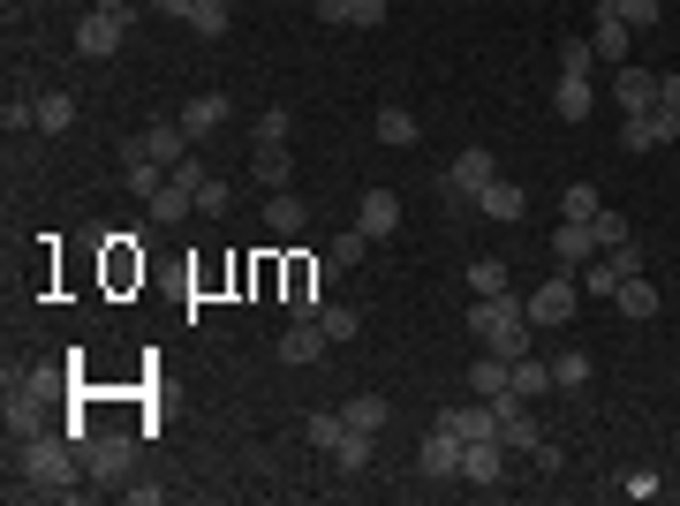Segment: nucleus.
<instances>
[{"label": "nucleus", "instance_id": "f257e3e1", "mask_svg": "<svg viewBox=\"0 0 680 506\" xmlns=\"http://www.w3.org/2000/svg\"><path fill=\"white\" fill-rule=\"evenodd\" d=\"M8 469H15L8 492H38V499H53V492H76V477H84V446H76L68 431H38V439H15V446H8Z\"/></svg>", "mask_w": 680, "mask_h": 506}, {"label": "nucleus", "instance_id": "f03ea898", "mask_svg": "<svg viewBox=\"0 0 680 506\" xmlns=\"http://www.w3.org/2000/svg\"><path fill=\"white\" fill-rule=\"evenodd\" d=\"M469 333L484 340V347H492V355H529V333H537V326H529V311H521V303H514V295H477V303H469Z\"/></svg>", "mask_w": 680, "mask_h": 506}, {"label": "nucleus", "instance_id": "7ed1b4c3", "mask_svg": "<svg viewBox=\"0 0 680 506\" xmlns=\"http://www.w3.org/2000/svg\"><path fill=\"white\" fill-rule=\"evenodd\" d=\"M326 280H333V257H288V280H280V303H288V318H318L326 311Z\"/></svg>", "mask_w": 680, "mask_h": 506}, {"label": "nucleus", "instance_id": "20e7f679", "mask_svg": "<svg viewBox=\"0 0 680 506\" xmlns=\"http://www.w3.org/2000/svg\"><path fill=\"white\" fill-rule=\"evenodd\" d=\"M666 144H680V106L620 114V152H666Z\"/></svg>", "mask_w": 680, "mask_h": 506}, {"label": "nucleus", "instance_id": "39448f33", "mask_svg": "<svg viewBox=\"0 0 680 506\" xmlns=\"http://www.w3.org/2000/svg\"><path fill=\"white\" fill-rule=\"evenodd\" d=\"M462 431H446V423H431L424 431V446H416V469H424V484H454L462 477Z\"/></svg>", "mask_w": 680, "mask_h": 506}, {"label": "nucleus", "instance_id": "423d86ee", "mask_svg": "<svg viewBox=\"0 0 680 506\" xmlns=\"http://www.w3.org/2000/svg\"><path fill=\"white\" fill-rule=\"evenodd\" d=\"M521 311H529V326H567V318L582 311V288H575V280H567V265H559V273H552L529 303H521Z\"/></svg>", "mask_w": 680, "mask_h": 506}, {"label": "nucleus", "instance_id": "0eeeda50", "mask_svg": "<svg viewBox=\"0 0 680 506\" xmlns=\"http://www.w3.org/2000/svg\"><path fill=\"white\" fill-rule=\"evenodd\" d=\"M84 477L122 492V477H129V439H122V431H106V439H84Z\"/></svg>", "mask_w": 680, "mask_h": 506}, {"label": "nucleus", "instance_id": "6e6552de", "mask_svg": "<svg viewBox=\"0 0 680 506\" xmlns=\"http://www.w3.org/2000/svg\"><path fill=\"white\" fill-rule=\"evenodd\" d=\"M613 99H620V114H651V106H658V76L635 68V61H620V68H613Z\"/></svg>", "mask_w": 680, "mask_h": 506}, {"label": "nucleus", "instance_id": "1a4fd4ad", "mask_svg": "<svg viewBox=\"0 0 680 506\" xmlns=\"http://www.w3.org/2000/svg\"><path fill=\"white\" fill-rule=\"evenodd\" d=\"M129 152H144V160H160V167L174 174L181 160H189V129H181V122H152V129H144Z\"/></svg>", "mask_w": 680, "mask_h": 506}, {"label": "nucleus", "instance_id": "9d476101", "mask_svg": "<svg viewBox=\"0 0 680 506\" xmlns=\"http://www.w3.org/2000/svg\"><path fill=\"white\" fill-rule=\"evenodd\" d=\"M355 227H363L370 242H386V235L401 227V197H393V189H363V204H355Z\"/></svg>", "mask_w": 680, "mask_h": 506}, {"label": "nucleus", "instance_id": "9b49d317", "mask_svg": "<svg viewBox=\"0 0 680 506\" xmlns=\"http://www.w3.org/2000/svg\"><path fill=\"white\" fill-rule=\"evenodd\" d=\"M500 454H507L500 439H469L462 446V484H507V461Z\"/></svg>", "mask_w": 680, "mask_h": 506}, {"label": "nucleus", "instance_id": "f8f14e48", "mask_svg": "<svg viewBox=\"0 0 680 506\" xmlns=\"http://www.w3.org/2000/svg\"><path fill=\"white\" fill-rule=\"evenodd\" d=\"M318 23H333V30H378L386 23V0H318Z\"/></svg>", "mask_w": 680, "mask_h": 506}, {"label": "nucleus", "instance_id": "ddd939ff", "mask_svg": "<svg viewBox=\"0 0 680 506\" xmlns=\"http://www.w3.org/2000/svg\"><path fill=\"white\" fill-rule=\"evenodd\" d=\"M326 347H333V340H326V326H318V318H295V326L280 333V363H295V370H303V363H318Z\"/></svg>", "mask_w": 680, "mask_h": 506}, {"label": "nucleus", "instance_id": "4468645a", "mask_svg": "<svg viewBox=\"0 0 680 506\" xmlns=\"http://www.w3.org/2000/svg\"><path fill=\"white\" fill-rule=\"evenodd\" d=\"M122 46V15H106V8H91L84 23H76V53H91V61H106Z\"/></svg>", "mask_w": 680, "mask_h": 506}, {"label": "nucleus", "instance_id": "2eb2a0df", "mask_svg": "<svg viewBox=\"0 0 680 506\" xmlns=\"http://www.w3.org/2000/svg\"><path fill=\"white\" fill-rule=\"evenodd\" d=\"M446 181H454V189H469V197H477V189H484V181H500V160H492V152H484V144H462V152H454V167H446Z\"/></svg>", "mask_w": 680, "mask_h": 506}, {"label": "nucleus", "instance_id": "dca6fc26", "mask_svg": "<svg viewBox=\"0 0 680 506\" xmlns=\"http://www.w3.org/2000/svg\"><path fill=\"white\" fill-rule=\"evenodd\" d=\"M477 212L500 219V227H514V219L529 212V197H521V181H484V189H477Z\"/></svg>", "mask_w": 680, "mask_h": 506}, {"label": "nucleus", "instance_id": "f3484780", "mask_svg": "<svg viewBox=\"0 0 680 506\" xmlns=\"http://www.w3.org/2000/svg\"><path fill=\"white\" fill-rule=\"evenodd\" d=\"M590 106H597V84L590 76H559L552 84V114L559 122H590Z\"/></svg>", "mask_w": 680, "mask_h": 506}, {"label": "nucleus", "instance_id": "a211bd4d", "mask_svg": "<svg viewBox=\"0 0 680 506\" xmlns=\"http://www.w3.org/2000/svg\"><path fill=\"white\" fill-rule=\"evenodd\" d=\"M219 122H227V91H197V99L181 106V129H189V144H204Z\"/></svg>", "mask_w": 680, "mask_h": 506}, {"label": "nucleus", "instance_id": "6ab92c4d", "mask_svg": "<svg viewBox=\"0 0 680 506\" xmlns=\"http://www.w3.org/2000/svg\"><path fill=\"white\" fill-rule=\"evenodd\" d=\"M552 257L575 273V265H590L597 257V235H590V219H559V235H552Z\"/></svg>", "mask_w": 680, "mask_h": 506}, {"label": "nucleus", "instance_id": "aec40b11", "mask_svg": "<svg viewBox=\"0 0 680 506\" xmlns=\"http://www.w3.org/2000/svg\"><path fill=\"white\" fill-rule=\"evenodd\" d=\"M439 423H446V431H462V439H500V416H492V401H477V393H469L462 408H446Z\"/></svg>", "mask_w": 680, "mask_h": 506}, {"label": "nucleus", "instance_id": "412c9836", "mask_svg": "<svg viewBox=\"0 0 680 506\" xmlns=\"http://www.w3.org/2000/svg\"><path fill=\"white\" fill-rule=\"evenodd\" d=\"M370 454H378V431H355V423H348V431H340V446H333V469H340V477H363V469H370Z\"/></svg>", "mask_w": 680, "mask_h": 506}, {"label": "nucleus", "instance_id": "4be33fe9", "mask_svg": "<svg viewBox=\"0 0 680 506\" xmlns=\"http://www.w3.org/2000/svg\"><path fill=\"white\" fill-rule=\"evenodd\" d=\"M628 38H635V30H628V23H620L613 8H597V30H590L597 61H613V68H620V61H628Z\"/></svg>", "mask_w": 680, "mask_h": 506}, {"label": "nucleus", "instance_id": "5701e85b", "mask_svg": "<svg viewBox=\"0 0 680 506\" xmlns=\"http://www.w3.org/2000/svg\"><path fill=\"white\" fill-rule=\"evenodd\" d=\"M424 137V122L408 114V106H378V144H393V152H408Z\"/></svg>", "mask_w": 680, "mask_h": 506}, {"label": "nucleus", "instance_id": "b1692460", "mask_svg": "<svg viewBox=\"0 0 680 506\" xmlns=\"http://www.w3.org/2000/svg\"><path fill=\"white\" fill-rule=\"evenodd\" d=\"M265 227H273V235H303V227H311V204H303L295 189H280V197L265 204Z\"/></svg>", "mask_w": 680, "mask_h": 506}, {"label": "nucleus", "instance_id": "393cba45", "mask_svg": "<svg viewBox=\"0 0 680 506\" xmlns=\"http://www.w3.org/2000/svg\"><path fill=\"white\" fill-rule=\"evenodd\" d=\"M507 355H492V347H484V363H469V393H477V401H500V393H507Z\"/></svg>", "mask_w": 680, "mask_h": 506}, {"label": "nucleus", "instance_id": "a878e982", "mask_svg": "<svg viewBox=\"0 0 680 506\" xmlns=\"http://www.w3.org/2000/svg\"><path fill=\"white\" fill-rule=\"evenodd\" d=\"M189 212H197V189H189V181H174V174H167V189L152 197V219H160V227H174V219H189Z\"/></svg>", "mask_w": 680, "mask_h": 506}, {"label": "nucleus", "instance_id": "bb28decb", "mask_svg": "<svg viewBox=\"0 0 680 506\" xmlns=\"http://www.w3.org/2000/svg\"><path fill=\"white\" fill-rule=\"evenodd\" d=\"M507 393H521V401L552 393V363H529V355H514V370H507Z\"/></svg>", "mask_w": 680, "mask_h": 506}, {"label": "nucleus", "instance_id": "cd10ccee", "mask_svg": "<svg viewBox=\"0 0 680 506\" xmlns=\"http://www.w3.org/2000/svg\"><path fill=\"white\" fill-rule=\"evenodd\" d=\"M620 318H658V288H651L643 273L620 280Z\"/></svg>", "mask_w": 680, "mask_h": 506}, {"label": "nucleus", "instance_id": "c85d7f7f", "mask_svg": "<svg viewBox=\"0 0 680 506\" xmlns=\"http://www.w3.org/2000/svg\"><path fill=\"white\" fill-rule=\"evenodd\" d=\"M590 370H597V355H582V347H567V355L552 363V385H559V393H582V385H590Z\"/></svg>", "mask_w": 680, "mask_h": 506}, {"label": "nucleus", "instance_id": "c756f323", "mask_svg": "<svg viewBox=\"0 0 680 506\" xmlns=\"http://www.w3.org/2000/svg\"><path fill=\"white\" fill-rule=\"evenodd\" d=\"M340 416H348L355 431H386V423H393V408H386V393H355V401H348Z\"/></svg>", "mask_w": 680, "mask_h": 506}, {"label": "nucleus", "instance_id": "7c9ffc66", "mask_svg": "<svg viewBox=\"0 0 680 506\" xmlns=\"http://www.w3.org/2000/svg\"><path fill=\"white\" fill-rule=\"evenodd\" d=\"M250 167H257V181H273V189H280V181H295L288 144H257V152H250Z\"/></svg>", "mask_w": 680, "mask_h": 506}, {"label": "nucleus", "instance_id": "2f4dec72", "mask_svg": "<svg viewBox=\"0 0 680 506\" xmlns=\"http://www.w3.org/2000/svg\"><path fill=\"white\" fill-rule=\"evenodd\" d=\"M30 106H38V129H46V137H61V129L76 122V99H68V91H46V99H30Z\"/></svg>", "mask_w": 680, "mask_h": 506}, {"label": "nucleus", "instance_id": "473e14b6", "mask_svg": "<svg viewBox=\"0 0 680 506\" xmlns=\"http://www.w3.org/2000/svg\"><path fill=\"white\" fill-rule=\"evenodd\" d=\"M8 393H30V401H53V393H61V370H53V363H38V370H23V378L8 370Z\"/></svg>", "mask_w": 680, "mask_h": 506}, {"label": "nucleus", "instance_id": "72a5a7b5", "mask_svg": "<svg viewBox=\"0 0 680 506\" xmlns=\"http://www.w3.org/2000/svg\"><path fill=\"white\" fill-rule=\"evenodd\" d=\"M227 23H235L227 0H189V30H197V38H227Z\"/></svg>", "mask_w": 680, "mask_h": 506}, {"label": "nucleus", "instance_id": "f704fd0d", "mask_svg": "<svg viewBox=\"0 0 680 506\" xmlns=\"http://www.w3.org/2000/svg\"><path fill=\"white\" fill-rule=\"evenodd\" d=\"M597 8H613V15H620L628 30H651V23L666 15V0H597Z\"/></svg>", "mask_w": 680, "mask_h": 506}, {"label": "nucleus", "instance_id": "c9c22d12", "mask_svg": "<svg viewBox=\"0 0 680 506\" xmlns=\"http://www.w3.org/2000/svg\"><path fill=\"white\" fill-rule=\"evenodd\" d=\"M469 288L477 295H507V257H477L469 265Z\"/></svg>", "mask_w": 680, "mask_h": 506}, {"label": "nucleus", "instance_id": "e433bc0d", "mask_svg": "<svg viewBox=\"0 0 680 506\" xmlns=\"http://www.w3.org/2000/svg\"><path fill=\"white\" fill-rule=\"evenodd\" d=\"M363 250H370V235H363V227H348V235H333V250H326V257H333V273H348V265H363Z\"/></svg>", "mask_w": 680, "mask_h": 506}, {"label": "nucleus", "instance_id": "4c0bfd02", "mask_svg": "<svg viewBox=\"0 0 680 506\" xmlns=\"http://www.w3.org/2000/svg\"><path fill=\"white\" fill-rule=\"evenodd\" d=\"M318 326H326V340H333V347L363 333V318H355V311H340V303H326V311H318Z\"/></svg>", "mask_w": 680, "mask_h": 506}, {"label": "nucleus", "instance_id": "58836bf2", "mask_svg": "<svg viewBox=\"0 0 680 506\" xmlns=\"http://www.w3.org/2000/svg\"><path fill=\"white\" fill-rule=\"evenodd\" d=\"M340 431H348V416H311V423H303V439H311L318 454H333V446H340Z\"/></svg>", "mask_w": 680, "mask_h": 506}, {"label": "nucleus", "instance_id": "ea45409f", "mask_svg": "<svg viewBox=\"0 0 680 506\" xmlns=\"http://www.w3.org/2000/svg\"><path fill=\"white\" fill-rule=\"evenodd\" d=\"M590 68H597V46H590V38L559 46V76H590Z\"/></svg>", "mask_w": 680, "mask_h": 506}, {"label": "nucleus", "instance_id": "a19ab883", "mask_svg": "<svg viewBox=\"0 0 680 506\" xmlns=\"http://www.w3.org/2000/svg\"><path fill=\"white\" fill-rule=\"evenodd\" d=\"M288 129H295L288 106H265V114H257V144H288Z\"/></svg>", "mask_w": 680, "mask_h": 506}, {"label": "nucleus", "instance_id": "79ce46f5", "mask_svg": "<svg viewBox=\"0 0 680 506\" xmlns=\"http://www.w3.org/2000/svg\"><path fill=\"white\" fill-rule=\"evenodd\" d=\"M559 212H567V219H597L605 204H597V189H590V181H575V189L559 197Z\"/></svg>", "mask_w": 680, "mask_h": 506}, {"label": "nucleus", "instance_id": "37998d69", "mask_svg": "<svg viewBox=\"0 0 680 506\" xmlns=\"http://www.w3.org/2000/svg\"><path fill=\"white\" fill-rule=\"evenodd\" d=\"M590 235H597V250H620V242H635L620 212H597V219H590Z\"/></svg>", "mask_w": 680, "mask_h": 506}, {"label": "nucleus", "instance_id": "c03bdc74", "mask_svg": "<svg viewBox=\"0 0 680 506\" xmlns=\"http://www.w3.org/2000/svg\"><path fill=\"white\" fill-rule=\"evenodd\" d=\"M227 204H235V189H227V181H212V174H204V181H197V212H212V219H219V212H227Z\"/></svg>", "mask_w": 680, "mask_h": 506}, {"label": "nucleus", "instance_id": "a18cd8bd", "mask_svg": "<svg viewBox=\"0 0 680 506\" xmlns=\"http://www.w3.org/2000/svg\"><path fill=\"white\" fill-rule=\"evenodd\" d=\"M439 204H446V219H469V212H477V197H469V189H454L446 174H439Z\"/></svg>", "mask_w": 680, "mask_h": 506}, {"label": "nucleus", "instance_id": "49530a36", "mask_svg": "<svg viewBox=\"0 0 680 506\" xmlns=\"http://www.w3.org/2000/svg\"><path fill=\"white\" fill-rule=\"evenodd\" d=\"M658 492H666L658 469H635V477H628V499H658Z\"/></svg>", "mask_w": 680, "mask_h": 506}, {"label": "nucleus", "instance_id": "de8ad7c7", "mask_svg": "<svg viewBox=\"0 0 680 506\" xmlns=\"http://www.w3.org/2000/svg\"><path fill=\"white\" fill-rule=\"evenodd\" d=\"M122 499H129V506H160V499H167V484H122Z\"/></svg>", "mask_w": 680, "mask_h": 506}, {"label": "nucleus", "instance_id": "09e8293b", "mask_svg": "<svg viewBox=\"0 0 680 506\" xmlns=\"http://www.w3.org/2000/svg\"><path fill=\"white\" fill-rule=\"evenodd\" d=\"M658 106H680V76H658Z\"/></svg>", "mask_w": 680, "mask_h": 506}, {"label": "nucleus", "instance_id": "8fccbe9b", "mask_svg": "<svg viewBox=\"0 0 680 506\" xmlns=\"http://www.w3.org/2000/svg\"><path fill=\"white\" fill-rule=\"evenodd\" d=\"M91 8H106V15H122V23L137 15V0H91Z\"/></svg>", "mask_w": 680, "mask_h": 506}, {"label": "nucleus", "instance_id": "3c124183", "mask_svg": "<svg viewBox=\"0 0 680 506\" xmlns=\"http://www.w3.org/2000/svg\"><path fill=\"white\" fill-rule=\"evenodd\" d=\"M160 15H174V23H189V0H152Z\"/></svg>", "mask_w": 680, "mask_h": 506}]
</instances>
